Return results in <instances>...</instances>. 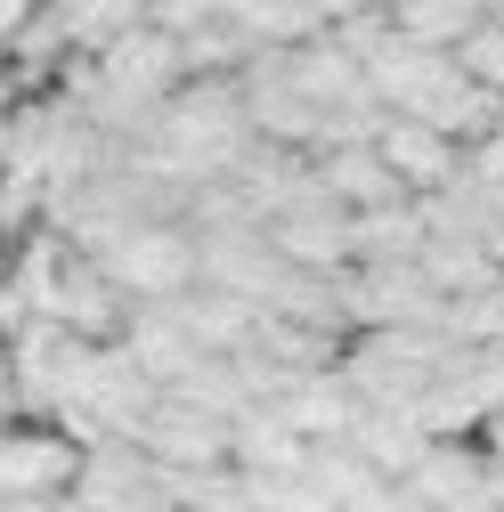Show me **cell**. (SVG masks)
Wrapping results in <instances>:
<instances>
[{"label": "cell", "instance_id": "cell-1", "mask_svg": "<svg viewBox=\"0 0 504 512\" xmlns=\"http://www.w3.org/2000/svg\"><path fill=\"white\" fill-rule=\"evenodd\" d=\"M147 171H163L171 187H204V179H228L252 147V114H244V90L236 74H196L163 98V114L131 139Z\"/></svg>", "mask_w": 504, "mask_h": 512}, {"label": "cell", "instance_id": "cell-2", "mask_svg": "<svg viewBox=\"0 0 504 512\" xmlns=\"http://www.w3.org/2000/svg\"><path fill=\"white\" fill-rule=\"evenodd\" d=\"M448 334L439 326H358L342 342V382L374 407H415V391L448 366Z\"/></svg>", "mask_w": 504, "mask_h": 512}, {"label": "cell", "instance_id": "cell-3", "mask_svg": "<svg viewBox=\"0 0 504 512\" xmlns=\"http://www.w3.org/2000/svg\"><path fill=\"white\" fill-rule=\"evenodd\" d=\"M98 269L122 285L131 309H147V301H179L187 285H204V252L187 220H131L114 244H98Z\"/></svg>", "mask_w": 504, "mask_h": 512}, {"label": "cell", "instance_id": "cell-4", "mask_svg": "<svg viewBox=\"0 0 504 512\" xmlns=\"http://www.w3.org/2000/svg\"><path fill=\"white\" fill-rule=\"evenodd\" d=\"M82 480V439L49 415L0 407V504H57Z\"/></svg>", "mask_w": 504, "mask_h": 512}, {"label": "cell", "instance_id": "cell-5", "mask_svg": "<svg viewBox=\"0 0 504 512\" xmlns=\"http://www.w3.org/2000/svg\"><path fill=\"white\" fill-rule=\"evenodd\" d=\"M228 423L236 415L187 399V391H155V407H147V423H139L131 447H147L163 472H220L228 464Z\"/></svg>", "mask_w": 504, "mask_h": 512}, {"label": "cell", "instance_id": "cell-6", "mask_svg": "<svg viewBox=\"0 0 504 512\" xmlns=\"http://www.w3.org/2000/svg\"><path fill=\"white\" fill-rule=\"evenodd\" d=\"M261 236H269V252L285 269H350V212L326 196L318 179H301L293 196L261 220Z\"/></svg>", "mask_w": 504, "mask_h": 512}, {"label": "cell", "instance_id": "cell-7", "mask_svg": "<svg viewBox=\"0 0 504 512\" xmlns=\"http://www.w3.org/2000/svg\"><path fill=\"white\" fill-rule=\"evenodd\" d=\"M374 155L391 163V179L407 187V196H439V187L464 179V147L448 131H431V122H415V114H391V106H383V122H374Z\"/></svg>", "mask_w": 504, "mask_h": 512}, {"label": "cell", "instance_id": "cell-8", "mask_svg": "<svg viewBox=\"0 0 504 512\" xmlns=\"http://www.w3.org/2000/svg\"><path fill=\"white\" fill-rule=\"evenodd\" d=\"M122 350L139 358V374L155 382V391H179L187 374H196L212 350L187 334V317H179V301H147V309H131V326H122Z\"/></svg>", "mask_w": 504, "mask_h": 512}, {"label": "cell", "instance_id": "cell-9", "mask_svg": "<svg viewBox=\"0 0 504 512\" xmlns=\"http://www.w3.org/2000/svg\"><path fill=\"white\" fill-rule=\"evenodd\" d=\"M309 179H318L342 212H366V204L407 196V187L391 179V163L374 155V139H326V147H309Z\"/></svg>", "mask_w": 504, "mask_h": 512}, {"label": "cell", "instance_id": "cell-10", "mask_svg": "<svg viewBox=\"0 0 504 512\" xmlns=\"http://www.w3.org/2000/svg\"><path fill=\"white\" fill-rule=\"evenodd\" d=\"M407 488H415L423 512H448V504L480 496V488H488V456H480V439H431L423 456H415V472H407Z\"/></svg>", "mask_w": 504, "mask_h": 512}, {"label": "cell", "instance_id": "cell-11", "mask_svg": "<svg viewBox=\"0 0 504 512\" xmlns=\"http://www.w3.org/2000/svg\"><path fill=\"white\" fill-rule=\"evenodd\" d=\"M350 447H358V464H366V472L407 480V472H415V456L431 447V431L415 423V407H374V399H366V415L350 423Z\"/></svg>", "mask_w": 504, "mask_h": 512}, {"label": "cell", "instance_id": "cell-12", "mask_svg": "<svg viewBox=\"0 0 504 512\" xmlns=\"http://www.w3.org/2000/svg\"><path fill=\"white\" fill-rule=\"evenodd\" d=\"M415 252H423V196L350 212V261H415Z\"/></svg>", "mask_w": 504, "mask_h": 512}, {"label": "cell", "instance_id": "cell-13", "mask_svg": "<svg viewBox=\"0 0 504 512\" xmlns=\"http://www.w3.org/2000/svg\"><path fill=\"white\" fill-rule=\"evenodd\" d=\"M220 17L252 41V49H293L309 33H326V17L309 9V0H220Z\"/></svg>", "mask_w": 504, "mask_h": 512}, {"label": "cell", "instance_id": "cell-14", "mask_svg": "<svg viewBox=\"0 0 504 512\" xmlns=\"http://www.w3.org/2000/svg\"><path fill=\"white\" fill-rule=\"evenodd\" d=\"M383 17L399 41H423V49H456L472 25H480V0H383Z\"/></svg>", "mask_w": 504, "mask_h": 512}, {"label": "cell", "instance_id": "cell-15", "mask_svg": "<svg viewBox=\"0 0 504 512\" xmlns=\"http://www.w3.org/2000/svg\"><path fill=\"white\" fill-rule=\"evenodd\" d=\"M456 66H464L480 90H496V98H504V17H480V25L456 41Z\"/></svg>", "mask_w": 504, "mask_h": 512}, {"label": "cell", "instance_id": "cell-16", "mask_svg": "<svg viewBox=\"0 0 504 512\" xmlns=\"http://www.w3.org/2000/svg\"><path fill=\"white\" fill-rule=\"evenodd\" d=\"M342 512H423L407 480H366L358 496H342Z\"/></svg>", "mask_w": 504, "mask_h": 512}, {"label": "cell", "instance_id": "cell-17", "mask_svg": "<svg viewBox=\"0 0 504 512\" xmlns=\"http://www.w3.org/2000/svg\"><path fill=\"white\" fill-rule=\"evenodd\" d=\"M464 171H472L480 187H496V196H504V122H496V131H480V139L464 147Z\"/></svg>", "mask_w": 504, "mask_h": 512}, {"label": "cell", "instance_id": "cell-18", "mask_svg": "<svg viewBox=\"0 0 504 512\" xmlns=\"http://www.w3.org/2000/svg\"><path fill=\"white\" fill-rule=\"evenodd\" d=\"M472 439H480V456H488V464H504V407H496V415H488Z\"/></svg>", "mask_w": 504, "mask_h": 512}, {"label": "cell", "instance_id": "cell-19", "mask_svg": "<svg viewBox=\"0 0 504 512\" xmlns=\"http://www.w3.org/2000/svg\"><path fill=\"white\" fill-rule=\"evenodd\" d=\"M448 512H496V496L480 488V496H464V504H448Z\"/></svg>", "mask_w": 504, "mask_h": 512}]
</instances>
